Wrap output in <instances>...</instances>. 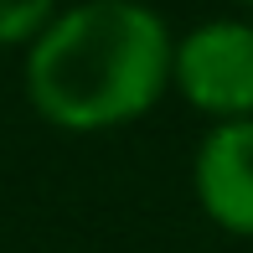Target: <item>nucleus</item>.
<instances>
[{
    "label": "nucleus",
    "instance_id": "20e7f679",
    "mask_svg": "<svg viewBox=\"0 0 253 253\" xmlns=\"http://www.w3.org/2000/svg\"><path fill=\"white\" fill-rule=\"evenodd\" d=\"M57 0H0V47H26L52 21Z\"/></svg>",
    "mask_w": 253,
    "mask_h": 253
},
{
    "label": "nucleus",
    "instance_id": "7ed1b4c3",
    "mask_svg": "<svg viewBox=\"0 0 253 253\" xmlns=\"http://www.w3.org/2000/svg\"><path fill=\"white\" fill-rule=\"evenodd\" d=\"M191 186H197L202 212L222 233L253 238V114L217 119L207 129L191 160Z\"/></svg>",
    "mask_w": 253,
    "mask_h": 253
},
{
    "label": "nucleus",
    "instance_id": "f03ea898",
    "mask_svg": "<svg viewBox=\"0 0 253 253\" xmlns=\"http://www.w3.org/2000/svg\"><path fill=\"white\" fill-rule=\"evenodd\" d=\"M170 88L207 119L253 114V21H202L170 42Z\"/></svg>",
    "mask_w": 253,
    "mask_h": 253
},
{
    "label": "nucleus",
    "instance_id": "f257e3e1",
    "mask_svg": "<svg viewBox=\"0 0 253 253\" xmlns=\"http://www.w3.org/2000/svg\"><path fill=\"white\" fill-rule=\"evenodd\" d=\"M170 26L145 0H83L52 10L26 42V98L67 134L134 124L170 88Z\"/></svg>",
    "mask_w": 253,
    "mask_h": 253
},
{
    "label": "nucleus",
    "instance_id": "39448f33",
    "mask_svg": "<svg viewBox=\"0 0 253 253\" xmlns=\"http://www.w3.org/2000/svg\"><path fill=\"white\" fill-rule=\"evenodd\" d=\"M233 5H243V10H253V0H233Z\"/></svg>",
    "mask_w": 253,
    "mask_h": 253
}]
</instances>
